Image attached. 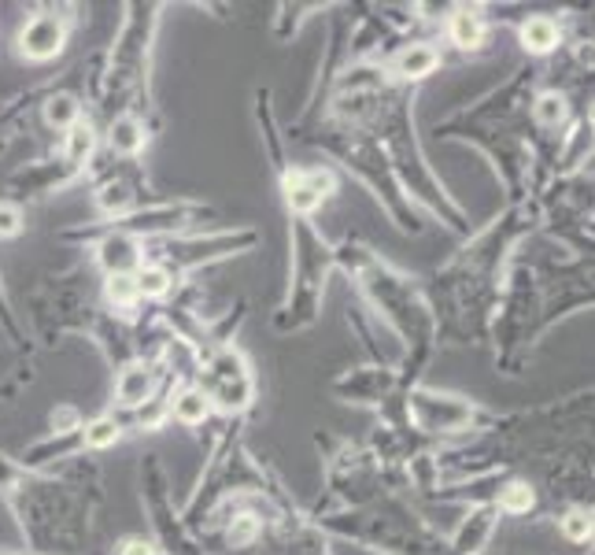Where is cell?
<instances>
[{
    "instance_id": "6da1fadb",
    "label": "cell",
    "mask_w": 595,
    "mask_h": 555,
    "mask_svg": "<svg viewBox=\"0 0 595 555\" xmlns=\"http://www.w3.org/2000/svg\"><path fill=\"white\" fill-rule=\"evenodd\" d=\"M19 45L30 59H48V56L59 52V45H64V22H59L56 15L30 19L22 26V34H19Z\"/></svg>"
},
{
    "instance_id": "7a4b0ae2",
    "label": "cell",
    "mask_w": 595,
    "mask_h": 555,
    "mask_svg": "<svg viewBox=\"0 0 595 555\" xmlns=\"http://www.w3.org/2000/svg\"><path fill=\"white\" fill-rule=\"evenodd\" d=\"M218 366H223V370L214 374L211 396L223 408H244L248 396H252V382H248V374L241 370V359L237 356H223V359H218Z\"/></svg>"
},
{
    "instance_id": "3957f363",
    "label": "cell",
    "mask_w": 595,
    "mask_h": 555,
    "mask_svg": "<svg viewBox=\"0 0 595 555\" xmlns=\"http://www.w3.org/2000/svg\"><path fill=\"white\" fill-rule=\"evenodd\" d=\"M436 64H441V56H436L429 45H411V48H403L396 56V75L403 78H425L436 71Z\"/></svg>"
},
{
    "instance_id": "277c9868",
    "label": "cell",
    "mask_w": 595,
    "mask_h": 555,
    "mask_svg": "<svg viewBox=\"0 0 595 555\" xmlns=\"http://www.w3.org/2000/svg\"><path fill=\"white\" fill-rule=\"evenodd\" d=\"M521 41L525 48L532 52H551L558 45V22L547 19V15H532L525 26H521Z\"/></svg>"
},
{
    "instance_id": "5b68a950",
    "label": "cell",
    "mask_w": 595,
    "mask_h": 555,
    "mask_svg": "<svg viewBox=\"0 0 595 555\" xmlns=\"http://www.w3.org/2000/svg\"><path fill=\"white\" fill-rule=\"evenodd\" d=\"M451 41L459 48H477L485 41V19L477 12H469V8L455 12L451 15Z\"/></svg>"
},
{
    "instance_id": "8992f818",
    "label": "cell",
    "mask_w": 595,
    "mask_h": 555,
    "mask_svg": "<svg viewBox=\"0 0 595 555\" xmlns=\"http://www.w3.org/2000/svg\"><path fill=\"white\" fill-rule=\"evenodd\" d=\"M101 260L111 274H127L130 267H137V244L130 237H108L104 241V249H101Z\"/></svg>"
},
{
    "instance_id": "52a82bcc",
    "label": "cell",
    "mask_w": 595,
    "mask_h": 555,
    "mask_svg": "<svg viewBox=\"0 0 595 555\" xmlns=\"http://www.w3.org/2000/svg\"><path fill=\"white\" fill-rule=\"evenodd\" d=\"M148 385H152V378H148L144 366H127V374L118 378V400H122V404H130V408H137V404H144V400H148Z\"/></svg>"
},
{
    "instance_id": "ba28073f",
    "label": "cell",
    "mask_w": 595,
    "mask_h": 555,
    "mask_svg": "<svg viewBox=\"0 0 595 555\" xmlns=\"http://www.w3.org/2000/svg\"><path fill=\"white\" fill-rule=\"evenodd\" d=\"M111 148H115V152H127V156L141 152V148H144V130H141V122H134V119H118L115 127H111Z\"/></svg>"
},
{
    "instance_id": "9c48e42d",
    "label": "cell",
    "mask_w": 595,
    "mask_h": 555,
    "mask_svg": "<svg viewBox=\"0 0 595 555\" xmlns=\"http://www.w3.org/2000/svg\"><path fill=\"white\" fill-rule=\"evenodd\" d=\"M174 415H178V422H185V426L204 422V418H207V396L197 392V389L181 392V396L174 400Z\"/></svg>"
},
{
    "instance_id": "30bf717a",
    "label": "cell",
    "mask_w": 595,
    "mask_h": 555,
    "mask_svg": "<svg viewBox=\"0 0 595 555\" xmlns=\"http://www.w3.org/2000/svg\"><path fill=\"white\" fill-rule=\"evenodd\" d=\"M285 193H289V207H293V211H300V215L315 211V207H319V200H322V197H319V193L307 185V178H303V174H293V178L285 181Z\"/></svg>"
},
{
    "instance_id": "8fae6325",
    "label": "cell",
    "mask_w": 595,
    "mask_h": 555,
    "mask_svg": "<svg viewBox=\"0 0 595 555\" xmlns=\"http://www.w3.org/2000/svg\"><path fill=\"white\" fill-rule=\"evenodd\" d=\"M134 282H137V296L144 293V296H163L167 289H171V274L163 270V267H141L137 274H134Z\"/></svg>"
},
{
    "instance_id": "7c38bea8",
    "label": "cell",
    "mask_w": 595,
    "mask_h": 555,
    "mask_svg": "<svg viewBox=\"0 0 595 555\" xmlns=\"http://www.w3.org/2000/svg\"><path fill=\"white\" fill-rule=\"evenodd\" d=\"M89 152H92V127H89V122H74L71 134H67V160L82 163Z\"/></svg>"
},
{
    "instance_id": "4fadbf2b",
    "label": "cell",
    "mask_w": 595,
    "mask_h": 555,
    "mask_svg": "<svg viewBox=\"0 0 595 555\" xmlns=\"http://www.w3.org/2000/svg\"><path fill=\"white\" fill-rule=\"evenodd\" d=\"M45 115H48V122L52 127H74L78 122V101L74 97H52L48 101V108H45Z\"/></svg>"
},
{
    "instance_id": "5bb4252c",
    "label": "cell",
    "mask_w": 595,
    "mask_h": 555,
    "mask_svg": "<svg viewBox=\"0 0 595 555\" xmlns=\"http://www.w3.org/2000/svg\"><path fill=\"white\" fill-rule=\"evenodd\" d=\"M108 300L118 304V307L134 304V300H137V282H134L130 274H111V278H108Z\"/></svg>"
},
{
    "instance_id": "9a60e30c",
    "label": "cell",
    "mask_w": 595,
    "mask_h": 555,
    "mask_svg": "<svg viewBox=\"0 0 595 555\" xmlns=\"http://www.w3.org/2000/svg\"><path fill=\"white\" fill-rule=\"evenodd\" d=\"M85 441L92 445V448H108V445H115L118 441V422L115 418H97L89 429H85Z\"/></svg>"
},
{
    "instance_id": "2e32d148",
    "label": "cell",
    "mask_w": 595,
    "mask_h": 555,
    "mask_svg": "<svg viewBox=\"0 0 595 555\" xmlns=\"http://www.w3.org/2000/svg\"><path fill=\"white\" fill-rule=\"evenodd\" d=\"M537 119L544 122V127H558V122L566 119V101L555 97V92H547V97L537 101Z\"/></svg>"
},
{
    "instance_id": "e0dca14e",
    "label": "cell",
    "mask_w": 595,
    "mask_h": 555,
    "mask_svg": "<svg viewBox=\"0 0 595 555\" xmlns=\"http://www.w3.org/2000/svg\"><path fill=\"white\" fill-rule=\"evenodd\" d=\"M101 207L104 211H127L130 207L127 185H104V189H101Z\"/></svg>"
},
{
    "instance_id": "ac0fdd59",
    "label": "cell",
    "mask_w": 595,
    "mask_h": 555,
    "mask_svg": "<svg viewBox=\"0 0 595 555\" xmlns=\"http://www.w3.org/2000/svg\"><path fill=\"white\" fill-rule=\"evenodd\" d=\"M503 507L507 511H529L532 507V492H529V485H511L507 492H503Z\"/></svg>"
},
{
    "instance_id": "d6986e66",
    "label": "cell",
    "mask_w": 595,
    "mask_h": 555,
    "mask_svg": "<svg viewBox=\"0 0 595 555\" xmlns=\"http://www.w3.org/2000/svg\"><path fill=\"white\" fill-rule=\"evenodd\" d=\"M566 537H570V541H588V537H591V518H588L584 511L566 515Z\"/></svg>"
},
{
    "instance_id": "ffe728a7",
    "label": "cell",
    "mask_w": 595,
    "mask_h": 555,
    "mask_svg": "<svg viewBox=\"0 0 595 555\" xmlns=\"http://www.w3.org/2000/svg\"><path fill=\"white\" fill-rule=\"evenodd\" d=\"M19 226H22V215H19V207H12V204H0V237H12V233H19Z\"/></svg>"
},
{
    "instance_id": "44dd1931",
    "label": "cell",
    "mask_w": 595,
    "mask_h": 555,
    "mask_svg": "<svg viewBox=\"0 0 595 555\" xmlns=\"http://www.w3.org/2000/svg\"><path fill=\"white\" fill-rule=\"evenodd\" d=\"M252 533H256V522H252V518H241L237 526L230 530V541H233V544H244V541L252 537Z\"/></svg>"
},
{
    "instance_id": "7402d4cb",
    "label": "cell",
    "mask_w": 595,
    "mask_h": 555,
    "mask_svg": "<svg viewBox=\"0 0 595 555\" xmlns=\"http://www.w3.org/2000/svg\"><path fill=\"white\" fill-rule=\"evenodd\" d=\"M122 555H152V544H144V541H130Z\"/></svg>"
},
{
    "instance_id": "603a6c76",
    "label": "cell",
    "mask_w": 595,
    "mask_h": 555,
    "mask_svg": "<svg viewBox=\"0 0 595 555\" xmlns=\"http://www.w3.org/2000/svg\"><path fill=\"white\" fill-rule=\"evenodd\" d=\"M160 415H163V404H152L148 411H141V418H144L148 426H155V422H160Z\"/></svg>"
},
{
    "instance_id": "cb8c5ba5",
    "label": "cell",
    "mask_w": 595,
    "mask_h": 555,
    "mask_svg": "<svg viewBox=\"0 0 595 555\" xmlns=\"http://www.w3.org/2000/svg\"><path fill=\"white\" fill-rule=\"evenodd\" d=\"M56 422H59V426H67V422H74V411H59V415H56Z\"/></svg>"
}]
</instances>
